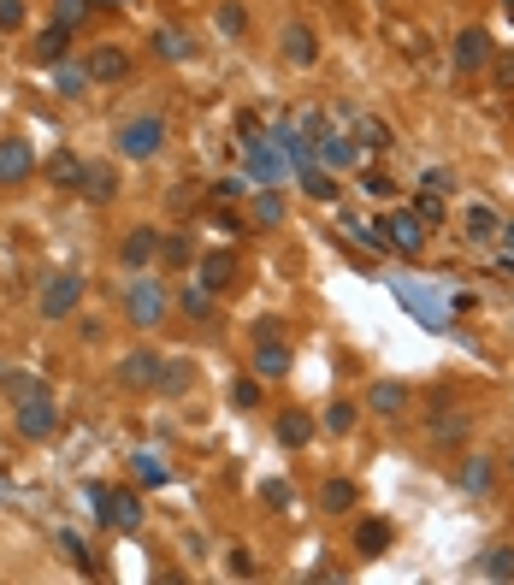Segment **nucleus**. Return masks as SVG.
I'll use <instances>...</instances> for the list:
<instances>
[{
    "mask_svg": "<svg viewBox=\"0 0 514 585\" xmlns=\"http://www.w3.org/2000/svg\"><path fill=\"white\" fill-rule=\"evenodd\" d=\"M12 420H18V438H30V444L54 438V432H60V408H54L48 385L24 390V396H12Z\"/></svg>",
    "mask_w": 514,
    "mask_h": 585,
    "instance_id": "f257e3e1",
    "label": "nucleus"
},
{
    "mask_svg": "<svg viewBox=\"0 0 514 585\" xmlns=\"http://www.w3.org/2000/svg\"><path fill=\"white\" fill-rule=\"evenodd\" d=\"M160 148H166V119L160 113H136V119L119 125V154L125 160H154Z\"/></svg>",
    "mask_w": 514,
    "mask_h": 585,
    "instance_id": "f03ea898",
    "label": "nucleus"
},
{
    "mask_svg": "<svg viewBox=\"0 0 514 585\" xmlns=\"http://www.w3.org/2000/svg\"><path fill=\"white\" fill-rule=\"evenodd\" d=\"M491 30H479V24H467V30H455V42H450V65L461 71V77H473V71H485L491 65Z\"/></svg>",
    "mask_w": 514,
    "mask_h": 585,
    "instance_id": "7ed1b4c3",
    "label": "nucleus"
},
{
    "mask_svg": "<svg viewBox=\"0 0 514 585\" xmlns=\"http://www.w3.org/2000/svg\"><path fill=\"white\" fill-rule=\"evenodd\" d=\"M83 302V272H54L42 284V320H71Z\"/></svg>",
    "mask_w": 514,
    "mask_h": 585,
    "instance_id": "20e7f679",
    "label": "nucleus"
},
{
    "mask_svg": "<svg viewBox=\"0 0 514 585\" xmlns=\"http://www.w3.org/2000/svg\"><path fill=\"white\" fill-rule=\"evenodd\" d=\"M30 172H36V148L24 136H0V190L30 184Z\"/></svg>",
    "mask_w": 514,
    "mask_h": 585,
    "instance_id": "39448f33",
    "label": "nucleus"
},
{
    "mask_svg": "<svg viewBox=\"0 0 514 585\" xmlns=\"http://www.w3.org/2000/svg\"><path fill=\"white\" fill-rule=\"evenodd\" d=\"M314 160H320L325 172H349V166L361 160V148H355V136H349V130H331V125H325L320 136H314Z\"/></svg>",
    "mask_w": 514,
    "mask_h": 585,
    "instance_id": "423d86ee",
    "label": "nucleus"
},
{
    "mask_svg": "<svg viewBox=\"0 0 514 585\" xmlns=\"http://www.w3.org/2000/svg\"><path fill=\"white\" fill-rule=\"evenodd\" d=\"M125 314L130 325H160V314H166V290L154 284V278H136L125 296Z\"/></svg>",
    "mask_w": 514,
    "mask_h": 585,
    "instance_id": "0eeeda50",
    "label": "nucleus"
},
{
    "mask_svg": "<svg viewBox=\"0 0 514 585\" xmlns=\"http://www.w3.org/2000/svg\"><path fill=\"white\" fill-rule=\"evenodd\" d=\"M119 385L125 390H154L160 385V355H154V349H130L125 361H119Z\"/></svg>",
    "mask_w": 514,
    "mask_h": 585,
    "instance_id": "6e6552de",
    "label": "nucleus"
},
{
    "mask_svg": "<svg viewBox=\"0 0 514 585\" xmlns=\"http://www.w3.org/2000/svg\"><path fill=\"white\" fill-rule=\"evenodd\" d=\"M385 231H390V249L396 255H420V243H426V225L414 219V207H396L385 219Z\"/></svg>",
    "mask_w": 514,
    "mask_h": 585,
    "instance_id": "1a4fd4ad",
    "label": "nucleus"
},
{
    "mask_svg": "<svg viewBox=\"0 0 514 585\" xmlns=\"http://www.w3.org/2000/svg\"><path fill=\"white\" fill-rule=\"evenodd\" d=\"M461 231H467V243H497L503 219H497L491 201H467V207H461Z\"/></svg>",
    "mask_w": 514,
    "mask_h": 585,
    "instance_id": "9d476101",
    "label": "nucleus"
},
{
    "mask_svg": "<svg viewBox=\"0 0 514 585\" xmlns=\"http://www.w3.org/2000/svg\"><path fill=\"white\" fill-rule=\"evenodd\" d=\"M278 48H284V60H290V65H314V60H320V36H314L308 24H284Z\"/></svg>",
    "mask_w": 514,
    "mask_h": 585,
    "instance_id": "9b49d317",
    "label": "nucleus"
},
{
    "mask_svg": "<svg viewBox=\"0 0 514 585\" xmlns=\"http://www.w3.org/2000/svg\"><path fill=\"white\" fill-rule=\"evenodd\" d=\"M154 255H160V231H154V225H136L125 243H119V260H125L130 272H142Z\"/></svg>",
    "mask_w": 514,
    "mask_h": 585,
    "instance_id": "f8f14e48",
    "label": "nucleus"
},
{
    "mask_svg": "<svg viewBox=\"0 0 514 585\" xmlns=\"http://www.w3.org/2000/svg\"><path fill=\"white\" fill-rule=\"evenodd\" d=\"M83 71H89V83H119V77H130V54L125 48H95L83 60Z\"/></svg>",
    "mask_w": 514,
    "mask_h": 585,
    "instance_id": "ddd939ff",
    "label": "nucleus"
},
{
    "mask_svg": "<svg viewBox=\"0 0 514 585\" xmlns=\"http://www.w3.org/2000/svg\"><path fill=\"white\" fill-rule=\"evenodd\" d=\"M201 284H207L213 296L231 290V284H237V255H231V249H207V255H201Z\"/></svg>",
    "mask_w": 514,
    "mask_h": 585,
    "instance_id": "4468645a",
    "label": "nucleus"
},
{
    "mask_svg": "<svg viewBox=\"0 0 514 585\" xmlns=\"http://www.w3.org/2000/svg\"><path fill=\"white\" fill-rule=\"evenodd\" d=\"M408 402H414V396H408V385H396V379H379V385L367 390V408H373V414H385V420H402V414H408Z\"/></svg>",
    "mask_w": 514,
    "mask_h": 585,
    "instance_id": "2eb2a0df",
    "label": "nucleus"
},
{
    "mask_svg": "<svg viewBox=\"0 0 514 585\" xmlns=\"http://www.w3.org/2000/svg\"><path fill=\"white\" fill-rule=\"evenodd\" d=\"M272 432H278V444H284V450H308V444H314V420H308L302 408H284Z\"/></svg>",
    "mask_w": 514,
    "mask_h": 585,
    "instance_id": "dca6fc26",
    "label": "nucleus"
},
{
    "mask_svg": "<svg viewBox=\"0 0 514 585\" xmlns=\"http://www.w3.org/2000/svg\"><path fill=\"white\" fill-rule=\"evenodd\" d=\"M249 213H255L260 231H278V225H284V190H278V184H260L255 201H249Z\"/></svg>",
    "mask_w": 514,
    "mask_h": 585,
    "instance_id": "f3484780",
    "label": "nucleus"
},
{
    "mask_svg": "<svg viewBox=\"0 0 514 585\" xmlns=\"http://www.w3.org/2000/svg\"><path fill=\"white\" fill-rule=\"evenodd\" d=\"M491 479H497V467H491L485 455H467V461L455 467V485H461L467 497H485V491H491Z\"/></svg>",
    "mask_w": 514,
    "mask_h": 585,
    "instance_id": "a211bd4d",
    "label": "nucleus"
},
{
    "mask_svg": "<svg viewBox=\"0 0 514 585\" xmlns=\"http://www.w3.org/2000/svg\"><path fill=\"white\" fill-rule=\"evenodd\" d=\"M107 526L136 532V526H142V497H136V491H113V497H107Z\"/></svg>",
    "mask_w": 514,
    "mask_h": 585,
    "instance_id": "6ab92c4d",
    "label": "nucleus"
},
{
    "mask_svg": "<svg viewBox=\"0 0 514 585\" xmlns=\"http://www.w3.org/2000/svg\"><path fill=\"white\" fill-rule=\"evenodd\" d=\"M349 125H355V148L367 154V148H390L396 136H390L385 119H373V113H349Z\"/></svg>",
    "mask_w": 514,
    "mask_h": 585,
    "instance_id": "aec40b11",
    "label": "nucleus"
},
{
    "mask_svg": "<svg viewBox=\"0 0 514 585\" xmlns=\"http://www.w3.org/2000/svg\"><path fill=\"white\" fill-rule=\"evenodd\" d=\"M296 184L314 195V201H337V172H325L320 160H308V166H296Z\"/></svg>",
    "mask_w": 514,
    "mask_h": 585,
    "instance_id": "412c9836",
    "label": "nucleus"
},
{
    "mask_svg": "<svg viewBox=\"0 0 514 585\" xmlns=\"http://www.w3.org/2000/svg\"><path fill=\"white\" fill-rule=\"evenodd\" d=\"M284 373H290V349L278 337H266L255 349V379H284Z\"/></svg>",
    "mask_w": 514,
    "mask_h": 585,
    "instance_id": "4be33fe9",
    "label": "nucleus"
},
{
    "mask_svg": "<svg viewBox=\"0 0 514 585\" xmlns=\"http://www.w3.org/2000/svg\"><path fill=\"white\" fill-rule=\"evenodd\" d=\"M48 184H54V190H83V160H77V154H48Z\"/></svg>",
    "mask_w": 514,
    "mask_h": 585,
    "instance_id": "5701e85b",
    "label": "nucleus"
},
{
    "mask_svg": "<svg viewBox=\"0 0 514 585\" xmlns=\"http://www.w3.org/2000/svg\"><path fill=\"white\" fill-rule=\"evenodd\" d=\"M130 467H136V485H142V491H160V485H172V467H166L160 455L136 450V455H130Z\"/></svg>",
    "mask_w": 514,
    "mask_h": 585,
    "instance_id": "b1692460",
    "label": "nucleus"
},
{
    "mask_svg": "<svg viewBox=\"0 0 514 585\" xmlns=\"http://www.w3.org/2000/svg\"><path fill=\"white\" fill-rule=\"evenodd\" d=\"M65 48H71V30H60V24H48V30H42V36L30 42V54H36L42 65H60V60H65Z\"/></svg>",
    "mask_w": 514,
    "mask_h": 585,
    "instance_id": "393cba45",
    "label": "nucleus"
},
{
    "mask_svg": "<svg viewBox=\"0 0 514 585\" xmlns=\"http://www.w3.org/2000/svg\"><path fill=\"white\" fill-rule=\"evenodd\" d=\"M83 195L89 201H113L119 195V172L113 166H83Z\"/></svg>",
    "mask_w": 514,
    "mask_h": 585,
    "instance_id": "a878e982",
    "label": "nucleus"
},
{
    "mask_svg": "<svg viewBox=\"0 0 514 585\" xmlns=\"http://www.w3.org/2000/svg\"><path fill=\"white\" fill-rule=\"evenodd\" d=\"M355 550H361V556L390 550V520H361V526H355Z\"/></svg>",
    "mask_w": 514,
    "mask_h": 585,
    "instance_id": "bb28decb",
    "label": "nucleus"
},
{
    "mask_svg": "<svg viewBox=\"0 0 514 585\" xmlns=\"http://www.w3.org/2000/svg\"><path fill=\"white\" fill-rule=\"evenodd\" d=\"M320 503L331 509V515H343V509H355V503H361V491H355V479H325Z\"/></svg>",
    "mask_w": 514,
    "mask_h": 585,
    "instance_id": "cd10ccee",
    "label": "nucleus"
},
{
    "mask_svg": "<svg viewBox=\"0 0 514 585\" xmlns=\"http://www.w3.org/2000/svg\"><path fill=\"white\" fill-rule=\"evenodd\" d=\"M178 308H184L190 320H207V314H213V290L195 278V284H184V290H178Z\"/></svg>",
    "mask_w": 514,
    "mask_h": 585,
    "instance_id": "c85d7f7f",
    "label": "nucleus"
},
{
    "mask_svg": "<svg viewBox=\"0 0 514 585\" xmlns=\"http://www.w3.org/2000/svg\"><path fill=\"white\" fill-rule=\"evenodd\" d=\"M83 89H89V71H83V65H54V95H65V101H77V95H83Z\"/></svg>",
    "mask_w": 514,
    "mask_h": 585,
    "instance_id": "c756f323",
    "label": "nucleus"
},
{
    "mask_svg": "<svg viewBox=\"0 0 514 585\" xmlns=\"http://www.w3.org/2000/svg\"><path fill=\"white\" fill-rule=\"evenodd\" d=\"M479 574H485V580H514V550L509 544L485 550V556H479Z\"/></svg>",
    "mask_w": 514,
    "mask_h": 585,
    "instance_id": "7c9ffc66",
    "label": "nucleus"
},
{
    "mask_svg": "<svg viewBox=\"0 0 514 585\" xmlns=\"http://www.w3.org/2000/svg\"><path fill=\"white\" fill-rule=\"evenodd\" d=\"M154 54H160L166 65L190 60V42H184V30H154Z\"/></svg>",
    "mask_w": 514,
    "mask_h": 585,
    "instance_id": "2f4dec72",
    "label": "nucleus"
},
{
    "mask_svg": "<svg viewBox=\"0 0 514 585\" xmlns=\"http://www.w3.org/2000/svg\"><path fill=\"white\" fill-rule=\"evenodd\" d=\"M213 24H219V36H243V30H249V12H243L237 0H225V6L213 12Z\"/></svg>",
    "mask_w": 514,
    "mask_h": 585,
    "instance_id": "473e14b6",
    "label": "nucleus"
},
{
    "mask_svg": "<svg viewBox=\"0 0 514 585\" xmlns=\"http://www.w3.org/2000/svg\"><path fill=\"white\" fill-rule=\"evenodd\" d=\"M355 420H361V414H355V402H331V408H325V432H337V438H343V432H355Z\"/></svg>",
    "mask_w": 514,
    "mask_h": 585,
    "instance_id": "72a5a7b5",
    "label": "nucleus"
},
{
    "mask_svg": "<svg viewBox=\"0 0 514 585\" xmlns=\"http://www.w3.org/2000/svg\"><path fill=\"white\" fill-rule=\"evenodd\" d=\"M190 385V361H160V385L154 390H166V396H178V390Z\"/></svg>",
    "mask_w": 514,
    "mask_h": 585,
    "instance_id": "f704fd0d",
    "label": "nucleus"
},
{
    "mask_svg": "<svg viewBox=\"0 0 514 585\" xmlns=\"http://www.w3.org/2000/svg\"><path fill=\"white\" fill-rule=\"evenodd\" d=\"M89 12H95L89 0H54V24H60V30H77Z\"/></svg>",
    "mask_w": 514,
    "mask_h": 585,
    "instance_id": "c9c22d12",
    "label": "nucleus"
},
{
    "mask_svg": "<svg viewBox=\"0 0 514 585\" xmlns=\"http://www.w3.org/2000/svg\"><path fill=\"white\" fill-rule=\"evenodd\" d=\"M491 83H497L503 95H514V48H503V54H491Z\"/></svg>",
    "mask_w": 514,
    "mask_h": 585,
    "instance_id": "e433bc0d",
    "label": "nucleus"
},
{
    "mask_svg": "<svg viewBox=\"0 0 514 585\" xmlns=\"http://www.w3.org/2000/svg\"><path fill=\"white\" fill-rule=\"evenodd\" d=\"M414 219L432 231V225H444V195H426L420 190V201H414Z\"/></svg>",
    "mask_w": 514,
    "mask_h": 585,
    "instance_id": "4c0bfd02",
    "label": "nucleus"
},
{
    "mask_svg": "<svg viewBox=\"0 0 514 585\" xmlns=\"http://www.w3.org/2000/svg\"><path fill=\"white\" fill-rule=\"evenodd\" d=\"M260 503H266V509H290V503H296V491H290L284 479H266V485H260Z\"/></svg>",
    "mask_w": 514,
    "mask_h": 585,
    "instance_id": "58836bf2",
    "label": "nucleus"
},
{
    "mask_svg": "<svg viewBox=\"0 0 514 585\" xmlns=\"http://www.w3.org/2000/svg\"><path fill=\"white\" fill-rule=\"evenodd\" d=\"M249 190H255V178H219L213 184V201H243Z\"/></svg>",
    "mask_w": 514,
    "mask_h": 585,
    "instance_id": "ea45409f",
    "label": "nucleus"
},
{
    "mask_svg": "<svg viewBox=\"0 0 514 585\" xmlns=\"http://www.w3.org/2000/svg\"><path fill=\"white\" fill-rule=\"evenodd\" d=\"M290 125H296V130H302V136H308V142H314V136H320V130H325V107H302V113H296Z\"/></svg>",
    "mask_w": 514,
    "mask_h": 585,
    "instance_id": "a19ab883",
    "label": "nucleus"
},
{
    "mask_svg": "<svg viewBox=\"0 0 514 585\" xmlns=\"http://www.w3.org/2000/svg\"><path fill=\"white\" fill-rule=\"evenodd\" d=\"M260 402V379H231V408H255Z\"/></svg>",
    "mask_w": 514,
    "mask_h": 585,
    "instance_id": "79ce46f5",
    "label": "nucleus"
},
{
    "mask_svg": "<svg viewBox=\"0 0 514 585\" xmlns=\"http://www.w3.org/2000/svg\"><path fill=\"white\" fill-rule=\"evenodd\" d=\"M60 550L83 568V574H95V562H89V550H83V538H77V532H60Z\"/></svg>",
    "mask_w": 514,
    "mask_h": 585,
    "instance_id": "37998d69",
    "label": "nucleus"
},
{
    "mask_svg": "<svg viewBox=\"0 0 514 585\" xmlns=\"http://www.w3.org/2000/svg\"><path fill=\"white\" fill-rule=\"evenodd\" d=\"M160 255L172 260V266H190L195 249H190V237H160Z\"/></svg>",
    "mask_w": 514,
    "mask_h": 585,
    "instance_id": "c03bdc74",
    "label": "nucleus"
},
{
    "mask_svg": "<svg viewBox=\"0 0 514 585\" xmlns=\"http://www.w3.org/2000/svg\"><path fill=\"white\" fill-rule=\"evenodd\" d=\"M361 190L373 195V201H390V195H396V184H390L385 172H361Z\"/></svg>",
    "mask_w": 514,
    "mask_h": 585,
    "instance_id": "a18cd8bd",
    "label": "nucleus"
},
{
    "mask_svg": "<svg viewBox=\"0 0 514 585\" xmlns=\"http://www.w3.org/2000/svg\"><path fill=\"white\" fill-rule=\"evenodd\" d=\"M420 190H426V195H450V190H455V178H450V172H438V166H432V172L420 178Z\"/></svg>",
    "mask_w": 514,
    "mask_h": 585,
    "instance_id": "49530a36",
    "label": "nucleus"
},
{
    "mask_svg": "<svg viewBox=\"0 0 514 585\" xmlns=\"http://www.w3.org/2000/svg\"><path fill=\"white\" fill-rule=\"evenodd\" d=\"M461 426H467V420H461V414H444V420H438V426H432V438H438V444H450V438H461Z\"/></svg>",
    "mask_w": 514,
    "mask_h": 585,
    "instance_id": "de8ad7c7",
    "label": "nucleus"
},
{
    "mask_svg": "<svg viewBox=\"0 0 514 585\" xmlns=\"http://www.w3.org/2000/svg\"><path fill=\"white\" fill-rule=\"evenodd\" d=\"M24 24V0H0V30H18Z\"/></svg>",
    "mask_w": 514,
    "mask_h": 585,
    "instance_id": "09e8293b",
    "label": "nucleus"
},
{
    "mask_svg": "<svg viewBox=\"0 0 514 585\" xmlns=\"http://www.w3.org/2000/svg\"><path fill=\"white\" fill-rule=\"evenodd\" d=\"M83 497H89V509H95V520H107V497H113L107 485H83Z\"/></svg>",
    "mask_w": 514,
    "mask_h": 585,
    "instance_id": "8fccbe9b",
    "label": "nucleus"
},
{
    "mask_svg": "<svg viewBox=\"0 0 514 585\" xmlns=\"http://www.w3.org/2000/svg\"><path fill=\"white\" fill-rule=\"evenodd\" d=\"M225 562H231V574H237V580H249V574H255V556H249V550H231Z\"/></svg>",
    "mask_w": 514,
    "mask_h": 585,
    "instance_id": "3c124183",
    "label": "nucleus"
},
{
    "mask_svg": "<svg viewBox=\"0 0 514 585\" xmlns=\"http://www.w3.org/2000/svg\"><path fill=\"white\" fill-rule=\"evenodd\" d=\"M497 237H503V249L514 255V219H503V231H497Z\"/></svg>",
    "mask_w": 514,
    "mask_h": 585,
    "instance_id": "603ef678",
    "label": "nucleus"
},
{
    "mask_svg": "<svg viewBox=\"0 0 514 585\" xmlns=\"http://www.w3.org/2000/svg\"><path fill=\"white\" fill-rule=\"evenodd\" d=\"M89 6H125V0H89Z\"/></svg>",
    "mask_w": 514,
    "mask_h": 585,
    "instance_id": "864d4df0",
    "label": "nucleus"
},
{
    "mask_svg": "<svg viewBox=\"0 0 514 585\" xmlns=\"http://www.w3.org/2000/svg\"><path fill=\"white\" fill-rule=\"evenodd\" d=\"M503 6H509V18H514V0H503Z\"/></svg>",
    "mask_w": 514,
    "mask_h": 585,
    "instance_id": "5fc2aeb1",
    "label": "nucleus"
},
{
    "mask_svg": "<svg viewBox=\"0 0 514 585\" xmlns=\"http://www.w3.org/2000/svg\"><path fill=\"white\" fill-rule=\"evenodd\" d=\"M0 373H6V367H0Z\"/></svg>",
    "mask_w": 514,
    "mask_h": 585,
    "instance_id": "6e6d98bb",
    "label": "nucleus"
}]
</instances>
